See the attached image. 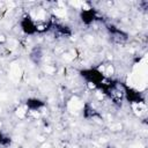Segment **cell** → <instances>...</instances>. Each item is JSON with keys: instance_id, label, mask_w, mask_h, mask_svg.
Wrapping results in <instances>:
<instances>
[{"instance_id": "6da1fadb", "label": "cell", "mask_w": 148, "mask_h": 148, "mask_svg": "<svg viewBox=\"0 0 148 148\" xmlns=\"http://www.w3.org/2000/svg\"><path fill=\"white\" fill-rule=\"evenodd\" d=\"M80 76L82 77V80L92 86L94 88L98 89L101 87V84L105 81V75L104 73L97 68V67H88V68H82L79 72Z\"/></svg>"}, {"instance_id": "7a4b0ae2", "label": "cell", "mask_w": 148, "mask_h": 148, "mask_svg": "<svg viewBox=\"0 0 148 148\" xmlns=\"http://www.w3.org/2000/svg\"><path fill=\"white\" fill-rule=\"evenodd\" d=\"M18 25H20L21 31L27 36H34L39 32V25L29 14H25L21 17Z\"/></svg>"}, {"instance_id": "3957f363", "label": "cell", "mask_w": 148, "mask_h": 148, "mask_svg": "<svg viewBox=\"0 0 148 148\" xmlns=\"http://www.w3.org/2000/svg\"><path fill=\"white\" fill-rule=\"evenodd\" d=\"M123 89H124V101H127L130 104H142L145 103L146 98L145 95L136 90L133 87H130L128 84L123 82Z\"/></svg>"}, {"instance_id": "277c9868", "label": "cell", "mask_w": 148, "mask_h": 148, "mask_svg": "<svg viewBox=\"0 0 148 148\" xmlns=\"http://www.w3.org/2000/svg\"><path fill=\"white\" fill-rule=\"evenodd\" d=\"M80 21L82 24H84L86 27H90L91 24L102 21V16L98 13L97 9L95 8H86V9H81L80 14H79Z\"/></svg>"}, {"instance_id": "5b68a950", "label": "cell", "mask_w": 148, "mask_h": 148, "mask_svg": "<svg viewBox=\"0 0 148 148\" xmlns=\"http://www.w3.org/2000/svg\"><path fill=\"white\" fill-rule=\"evenodd\" d=\"M105 29L108 31L110 39L114 43L120 44V43H125L128 39V34L113 23H105Z\"/></svg>"}, {"instance_id": "8992f818", "label": "cell", "mask_w": 148, "mask_h": 148, "mask_svg": "<svg viewBox=\"0 0 148 148\" xmlns=\"http://www.w3.org/2000/svg\"><path fill=\"white\" fill-rule=\"evenodd\" d=\"M49 30L53 31V34L58 37H62V38H67L71 37L73 35L72 29L64 24V23H59V22H53V21H49Z\"/></svg>"}, {"instance_id": "52a82bcc", "label": "cell", "mask_w": 148, "mask_h": 148, "mask_svg": "<svg viewBox=\"0 0 148 148\" xmlns=\"http://www.w3.org/2000/svg\"><path fill=\"white\" fill-rule=\"evenodd\" d=\"M24 104H25L27 109L29 111H31V112L38 111V110H40V109L46 106V102L44 99H42V98H38V97H28L25 99Z\"/></svg>"}, {"instance_id": "ba28073f", "label": "cell", "mask_w": 148, "mask_h": 148, "mask_svg": "<svg viewBox=\"0 0 148 148\" xmlns=\"http://www.w3.org/2000/svg\"><path fill=\"white\" fill-rule=\"evenodd\" d=\"M43 56H44V53H43V49L39 47V46H36V47H34V49L31 50L29 57H30V60H31L34 64L39 65L40 61H42V59H43Z\"/></svg>"}, {"instance_id": "9c48e42d", "label": "cell", "mask_w": 148, "mask_h": 148, "mask_svg": "<svg viewBox=\"0 0 148 148\" xmlns=\"http://www.w3.org/2000/svg\"><path fill=\"white\" fill-rule=\"evenodd\" d=\"M82 114L86 119H95L97 117H99V113L89 104V103H86L84 106H83V110H82Z\"/></svg>"}, {"instance_id": "30bf717a", "label": "cell", "mask_w": 148, "mask_h": 148, "mask_svg": "<svg viewBox=\"0 0 148 148\" xmlns=\"http://www.w3.org/2000/svg\"><path fill=\"white\" fill-rule=\"evenodd\" d=\"M10 143H12L10 136H8L5 133L0 132V147H8Z\"/></svg>"}]
</instances>
